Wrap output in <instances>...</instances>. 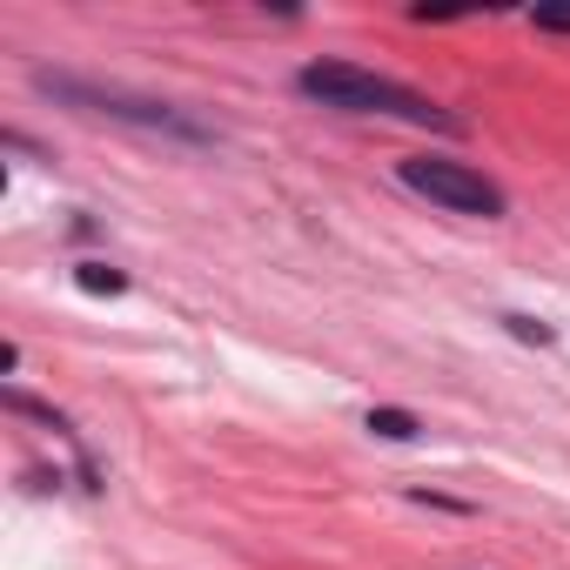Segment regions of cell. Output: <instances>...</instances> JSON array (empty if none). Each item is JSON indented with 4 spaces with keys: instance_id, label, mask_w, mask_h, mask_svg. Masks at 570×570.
<instances>
[{
    "instance_id": "1",
    "label": "cell",
    "mask_w": 570,
    "mask_h": 570,
    "mask_svg": "<svg viewBox=\"0 0 570 570\" xmlns=\"http://www.w3.org/2000/svg\"><path fill=\"white\" fill-rule=\"evenodd\" d=\"M296 88L323 108H350V115H396V121H416V128H456L436 101H423L416 88L403 81H383L370 68H350V61H309L296 75Z\"/></svg>"
},
{
    "instance_id": "2",
    "label": "cell",
    "mask_w": 570,
    "mask_h": 570,
    "mask_svg": "<svg viewBox=\"0 0 570 570\" xmlns=\"http://www.w3.org/2000/svg\"><path fill=\"white\" fill-rule=\"evenodd\" d=\"M403 188H416V195H430V202H443L456 215H503V188L483 181L463 161H430V155L423 161H403Z\"/></svg>"
},
{
    "instance_id": "3",
    "label": "cell",
    "mask_w": 570,
    "mask_h": 570,
    "mask_svg": "<svg viewBox=\"0 0 570 570\" xmlns=\"http://www.w3.org/2000/svg\"><path fill=\"white\" fill-rule=\"evenodd\" d=\"M75 282H81L88 296H121V268H108V262H81Z\"/></svg>"
},
{
    "instance_id": "4",
    "label": "cell",
    "mask_w": 570,
    "mask_h": 570,
    "mask_svg": "<svg viewBox=\"0 0 570 570\" xmlns=\"http://www.w3.org/2000/svg\"><path fill=\"white\" fill-rule=\"evenodd\" d=\"M370 430L390 436V443H410V436H416V416H410V410H370Z\"/></svg>"
},
{
    "instance_id": "5",
    "label": "cell",
    "mask_w": 570,
    "mask_h": 570,
    "mask_svg": "<svg viewBox=\"0 0 570 570\" xmlns=\"http://www.w3.org/2000/svg\"><path fill=\"white\" fill-rule=\"evenodd\" d=\"M537 28L543 35H570V8H537Z\"/></svg>"
}]
</instances>
